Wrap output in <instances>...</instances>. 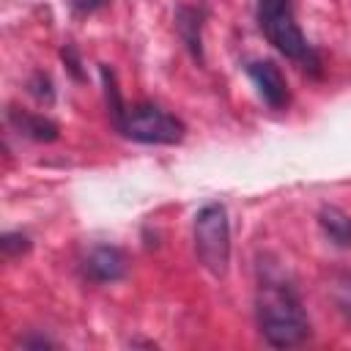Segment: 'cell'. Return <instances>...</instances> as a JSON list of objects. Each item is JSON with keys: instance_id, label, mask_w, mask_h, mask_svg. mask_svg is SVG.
<instances>
[{"instance_id": "obj_11", "label": "cell", "mask_w": 351, "mask_h": 351, "mask_svg": "<svg viewBox=\"0 0 351 351\" xmlns=\"http://www.w3.org/2000/svg\"><path fill=\"white\" fill-rule=\"evenodd\" d=\"M27 90L38 99V101H52L55 99V90H52V80L44 74V71H36L33 77H30V82H27Z\"/></svg>"}, {"instance_id": "obj_1", "label": "cell", "mask_w": 351, "mask_h": 351, "mask_svg": "<svg viewBox=\"0 0 351 351\" xmlns=\"http://www.w3.org/2000/svg\"><path fill=\"white\" fill-rule=\"evenodd\" d=\"M258 326L261 335L277 346H299L310 335V321L307 313L302 310V302L296 291L274 277H263L258 288Z\"/></svg>"}, {"instance_id": "obj_4", "label": "cell", "mask_w": 351, "mask_h": 351, "mask_svg": "<svg viewBox=\"0 0 351 351\" xmlns=\"http://www.w3.org/2000/svg\"><path fill=\"white\" fill-rule=\"evenodd\" d=\"M258 22L269 44H274V49L285 58L304 60L310 55L307 38L296 25L291 0H258Z\"/></svg>"}, {"instance_id": "obj_9", "label": "cell", "mask_w": 351, "mask_h": 351, "mask_svg": "<svg viewBox=\"0 0 351 351\" xmlns=\"http://www.w3.org/2000/svg\"><path fill=\"white\" fill-rule=\"evenodd\" d=\"M200 19H203V14L197 8H178V14H176L178 33H181L184 44L189 47V52L195 58H203V49H200Z\"/></svg>"}, {"instance_id": "obj_12", "label": "cell", "mask_w": 351, "mask_h": 351, "mask_svg": "<svg viewBox=\"0 0 351 351\" xmlns=\"http://www.w3.org/2000/svg\"><path fill=\"white\" fill-rule=\"evenodd\" d=\"M335 299L337 304L351 315V277H340L337 285H335Z\"/></svg>"}, {"instance_id": "obj_3", "label": "cell", "mask_w": 351, "mask_h": 351, "mask_svg": "<svg viewBox=\"0 0 351 351\" xmlns=\"http://www.w3.org/2000/svg\"><path fill=\"white\" fill-rule=\"evenodd\" d=\"M115 126L129 140L156 143V145H176L186 134V126L176 115L165 112L156 104H134V107H126Z\"/></svg>"}, {"instance_id": "obj_15", "label": "cell", "mask_w": 351, "mask_h": 351, "mask_svg": "<svg viewBox=\"0 0 351 351\" xmlns=\"http://www.w3.org/2000/svg\"><path fill=\"white\" fill-rule=\"evenodd\" d=\"M22 346H33V348H52V343L47 337H30V340H22Z\"/></svg>"}, {"instance_id": "obj_2", "label": "cell", "mask_w": 351, "mask_h": 351, "mask_svg": "<svg viewBox=\"0 0 351 351\" xmlns=\"http://www.w3.org/2000/svg\"><path fill=\"white\" fill-rule=\"evenodd\" d=\"M195 252L206 271L214 277L228 274L230 263V225L222 203H206L195 214Z\"/></svg>"}, {"instance_id": "obj_6", "label": "cell", "mask_w": 351, "mask_h": 351, "mask_svg": "<svg viewBox=\"0 0 351 351\" xmlns=\"http://www.w3.org/2000/svg\"><path fill=\"white\" fill-rule=\"evenodd\" d=\"M82 269L96 282H115L126 274V255L118 247H93Z\"/></svg>"}, {"instance_id": "obj_5", "label": "cell", "mask_w": 351, "mask_h": 351, "mask_svg": "<svg viewBox=\"0 0 351 351\" xmlns=\"http://www.w3.org/2000/svg\"><path fill=\"white\" fill-rule=\"evenodd\" d=\"M247 74H250V80L255 82L261 99L269 107L282 110L288 104V99H291L288 82H285V74L280 71V66L274 60H252V63H247Z\"/></svg>"}, {"instance_id": "obj_14", "label": "cell", "mask_w": 351, "mask_h": 351, "mask_svg": "<svg viewBox=\"0 0 351 351\" xmlns=\"http://www.w3.org/2000/svg\"><path fill=\"white\" fill-rule=\"evenodd\" d=\"M63 58H69V69L74 71V77H80V60H77V55H74V49H71V47H66V49H63Z\"/></svg>"}, {"instance_id": "obj_8", "label": "cell", "mask_w": 351, "mask_h": 351, "mask_svg": "<svg viewBox=\"0 0 351 351\" xmlns=\"http://www.w3.org/2000/svg\"><path fill=\"white\" fill-rule=\"evenodd\" d=\"M318 225L337 247H351V214H346L337 206H324L318 211Z\"/></svg>"}, {"instance_id": "obj_13", "label": "cell", "mask_w": 351, "mask_h": 351, "mask_svg": "<svg viewBox=\"0 0 351 351\" xmlns=\"http://www.w3.org/2000/svg\"><path fill=\"white\" fill-rule=\"evenodd\" d=\"M71 5H74V11H80V14H90V11L101 8L104 0H71Z\"/></svg>"}, {"instance_id": "obj_7", "label": "cell", "mask_w": 351, "mask_h": 351, "mask_svg": "<svg viewBox=\"0 0 351 351\" xmlns=\"http://www.w3.org/2000/svg\"><path fill=\"white\" fill-rule=\"evenodd\" d=\"M8 123L27 140H36V143H52L58 140L60 129L55 121L44 118V115H36V112H22V110H8Z\"/></svg>"}, {"instance_id": "obj_10", "label": "cell", "mask_w": 351, "mask_h": 351, "mask_svg": "<svg viewBox=\"0 0 351 351\" xmlns=\"http://www.w3.org/2000/svg\"><path fill=\"white\" fill-rule=\"evenodd\" d=\"M0 250H3L5 258H16V255H22V252L30 250V239L25 233H3Z\"/></svg>"}]
</instances>
